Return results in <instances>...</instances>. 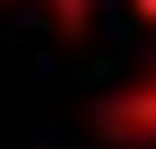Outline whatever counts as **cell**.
Wrapping results in <instances>:
<instances>
[{
	"label": "cell",
	"mask_w": 156,
	"mask_h": 149,
	"mask_svg": "<svg viewBox=\"0 0 156 149\" xmlns=\"http://www.w3.org/2000/svg\"><path fill=\"white\" fill-rule=\"evenodd\" d=\"M97 127H104V134H119V142H156V67L134 74L126 89H112L104 112H97Z\"/></svg>",
	"instance_id": "cell-1"
},
{
	"label": "cell",
	"mask_w": 156,
	"mask_h": 149,
	"mask_svg": "<svg viewBox=\"0 0 156 149\" xmlns=\"http://www.w3.org/2000/svg\"><path fill=\"white\" fill-rule=\"evenodd\" d=\"M52 8H60V30H67V37L82 30V0H52Z\"/></svg>",
	"instance_id": "cell-2"
},
{
	"label": "cell",
	"mask_w": 156,
	"mask_h": 149,
	"mask_svg": "<svg viewBox=\"0 0 156 149\" xmlns=\"http://www.w3.org/2000/svg\"><path fill=\"white\" fill-rule=\"evenodd\" d=\"M134 15H141V23H156V0H134Z\"/></svg>",
	"instance_id": "cell-3"
}]
</instances>
